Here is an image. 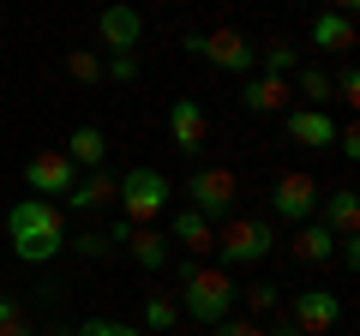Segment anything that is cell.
Segmentation results:
<instances>
[{
	"label": "cell",
	"mask_w": 360,
	"mask_h": 336,
	"mask_svg": "<svg viewBox=\"0 0 360 336\" xmlns=\"http://www.w3.org/2000/svg\"><path fill=\"white\" fill-rule=\"evenodd\" d=\"M336 259H342L348 271H354V264H360V240H354V234H348V240H336Z\"/></svg>",
	"instance_id": "33"
},
{
	"label": "cell",
	"mask_w": 360,
	"mask_h": 336,
	"mask_svg": "<svg viewBox=\"0 0 360 336\" xmlns=\"http://www.w3.org/2000/svg\"><path fill=\"white\" fill-rule=\"evenodd\" d=\"M72 336H150V330H132V324H115V318H84Z\"/></svg>",
	"instance_id": "27"
},
{
	"label": "cell",
	"mask_w": 360,
	"mask_h": 336,
	"mask_svg": "<svg viewBox=\"0 0 360 336\" xmlns=\"http://www.w3.org/2000/svg\"><path fill=\"white\" fill-rule=\"evenodd\" d=\"M66 72H72L78 84H103V54H90V49L66 54Z\"/></svg>",
	"instance_id": "25"
},
{
	"label": "cell",
	"mask_w": 360,
	"mask_h": 336,
	"mask_svg": "<svg viewBox=\"0 0 360 336\" xmlns=\"http://www.w3.org/2000/svg\"><path fill=\"white\" fill-rule=\"evenodd\" d=\"M336 150H342L348 162H360V127H336Z\"/></svg>",
	"instance_id": "31"
},
{
	"label": "cell",
	"mask_w": 360,
	"mask_h": 336,
	"mask_svg": "<svg viewBox=\"0 0 360 336\" xmlns=\"http://www.w3.org/2000/svg\"><path fill=\"white\" fill-rule=\"evenodd\" d=\"M295 259H300V264H330V259H336V234L324 228L319 217H312V222H295Z\"/></svg>",
	"instance_id": "16"
},
{
	"label": "cell",
	"mask_w": 360,
	"mask_h": 336,
	"mask_svg": "<svg viewBox=\"0 0 360 336\" xmlns=\"http://www.w3.org/2000/svg\"><path fill=\"white\" fill-rule=\"evenodd\" d=\"M66 246H72L78 259H108V252H115V240H108L103 228H78V234H66Z\"/></svg>",
	"instance_id": "24"
},
{
	"label": "cell",
	"mask_w": 360,
	"mask_h": 336,
	"mask_svg": "<svg viewBox=\"0 0 360 336\" xmlns=\"http://www.w3.org/2000/svg\"><path fill=\"white\" fill-rule=\"evenodd\" d=\"M168 138H174L180 156H198V150H205L210 115H205V103H198V96H174V103H168Z\"/></svg>",
	"instance_id": "10"
},
{
	"label": "cell",
	"mask_w": 360,
	"mask_h": 336,
	"mask_svg": "<svg viewBox=\"0 0 360 336\" xmlns=\"http://www.w3.org/2000/svg\"><path fill=\"white\" fill-rule=\"evenodd\" d=\"M283 132L295 144H307V150H324V144H336V120H330V108H283Z\"/></svg>",
	"instance_id": "11"
},
{
	"label": "cell",
	"mask_w": 360,
	"mask_h": 336,
	"mask_svg": "<svg viewBox=\"0 0 360 336\" xmlns=\"http://www.w3.org/2000/svg\"><path fill=\"white\" fill-rule=\"evenodd\" d=\"M18 318H25V300H18V295H0V330L18 324Z\"/></svg>",
	"instance_id": "32"
},
{
	"label": "cell",
	"mask_w": 360,
	"mask_h": 336,
	"mask_svg": "<svg viewBox=\"0 0 360 336\" xmlns=\"http://www.w3.org/2000/svg\"><path fill=\"white\" fill-rule=\"evenodd\" d=\"M0 336H37V324H30V318H18V324H6Z\"/></svg>",
	"instance_id": "34"
},
{
	"label": "cell",
	"mask_w": 360,
	"mask_h": 336,
	"mask_svg": "<svg viewBox=\"0 0 360 336\" xmlns=\"http://www.w3.org/2000/svg\"><path fill=\"white\" fill-rule=\"evenodd\" d=\"M234 300H240V283H234L222 264L180 259V300H174V306H186V318L217 324V318H229V312H234Z\"/></svg>",
	"instance_id": "2"
},
{
	"label": "cell",
	"mask_w": 360,
	"mask_h": 336,
	"mask_svg": "<svg viewBox=\"0 0 360 336\" xmlns=\"http://www.w3.org/2000/svg\"><path fill=\"white\" fill-rule=\"evenodd\" d=\"M288 96H295V91H288L283 78H246L240 103H246V115H283Z\"/></svg>",
	"instance_id": "19"
},
{
	"label": "cell",
	"mask_w": 360,
	"mask_h": 336,
	"mask_svg": "<svg viewBox=\"0 0 360 336\" xmlns=\"http://www.w3.org/2000/svg\"><path fill=\"white\" fill-rule=\"evenodd\" d=\"M330 96H342V103H360V72H354V66H342V72L330 78Z\"/></svg>",
	"instance_id": "29"
},
{
	"label": "cell",
	"mask_w": 360,
	"mask_h": 336,
	"mask_svg": "<svg viewBox=\"0 0 360 336\" xmlns=\"http://www.w3.org/2000/svg\"><path fill=\"white\" fill-rule=\"evenodd\" d=\"M288 324L307 336H330L336 324H342V295L336 288H295V300H288Z\"/></svg>",
	"instance_id": "6"
},
{
	"label": "cell",
	"mask_w": 360,
	"mask_h": 336,
	"mask_svg": "<svg viewBox=\"0 0 360 336\" xmlns=\"http://www.w3.org/2000/svg\"><path fill=\"white\" fill-rule=\"evenodd\" d=\"M174 324H180V306H174V295H150V300H144V330H150V336L174 330Z\"/></svg>",
	"instance_id": "23"
},
{
	"label": "cell",
	"mask_w": 360,
	"mask_h": 336,
	"mask_svg": "<svg viewBox=\"0 0 360 336\" xmlns=\"http://www.w3.org/2000/svg\"><path fill=\"white\" fill-rule=\"evenodd\" d=\"M324 228L336 234V240H348V234H360V198H354V186H336L330 198H324Z\"/></svg>",
	"instance_id": "17"
},
{
	"label": "cell",
	"mask_w": 360,
	"mask_h": 336,
	"mask_svg": "<svg viewBox=\"0 0 360 336\" xmlns=\"http://www.w3.org/2000/svg\"><path fill=\"white\" fill-rule=\"evenodd\" d=\"M354 6L360 0H330V13H348V18H354Z\"/></svg>",
	"instance_id": "36"
},
{
	"label": "cell",
	"mask_w": 360,
	"mask_h": 336,
	"mask_svg": "<svg viewBox=\"0 0 360 336\" xmlns=\"http://www.w3.org/2000/svg\"><path fill=\"white\" fill-rule=\"evenodd\" d=\"M132 252V264L139 271H168V259H174V246H168V234H156V228H132L127 240H120Z\"/></svg>",
	"instance_id": "14"
},
{
	"label": "cell",
	"mask_w": 360,
	"mask_h": 336,
	"mask_svg": "<svg viewBox=\"0 0 360 336\" xmlns=\"http://www.w3.org/2000/svg\"><path fill=\"white\" fill-rule=\"evenodd\" d=\"M210 240L222 252V271H234V264H264L276 252V222L270 217H229L222 234H210Z\"/></svg>",
	"instance_id": "3"
},
{
	"label": "cell",
	"mask_w": 360,
	"mask_h": 336,
	"mask_svg": "<svg viewBox=\"0 0 360 336\" xmlns=\"http://www.w3.org/2000/svg\"><path fill=\"white\" fill-rule=\"evenodd\" d=\"M66 210L54 198H18L6 210V240H13V259L18 264H54L66 252Z\"/></svg>",
	"instance_id": "1"
},
{
	"label": "cell",
	"mask_w": 360,
	"mask_h": 336,
	"mask_svg": "<svg viewBox=\"0 0 360 336\" xmlns=\"http://www.w3.org/2000/svg\"><path fill=\"white\" fill-rule=\"evenodd\" d=\"M103 78H115V84H132V78H139V54H108V60H103Z\"/></svg>",
	"instance_id": "28"
},
{
	"label": "cell",
	"mask_w": 360,
	"mask_h": 336,
	"mask_svg": "<svg viewBox=\"0 0 360 336\" xmlns=\"http://www.w3.org/2000/svg\"><path fill=\"white\" fill-rule=\"evenodd\" d=\"M96 37H103L108 54H139V42H144L139 6H132V0H108L103 13H96Z\"/></svg>",
	"instance_id": "8"
},
{
	"label": "cell",
	"mask_w": 360,
	"mask_h": 336,
	"mask_svg": "<svg viewBox=\"0 0 360 336\" xmlns=\"http://www.w3.org/2000/svg\"><path fill=\"white\" fill-rule=\"evenodd\" d=\"M72 181H78V168H72V156H66V150H42V156H30V162H25L30 198H66V193H72Z\"/></svg>",
	"instance_id": "9"
},
{
	"label": "cell",
	"mask_w": 360,
	"mask_h": 336,
	"mask_svg": "<svg viewBox=\"0 0 360 336\" xmlns=\"http://www.w3.org/2000/svg\"><path fill=\"white\" fill-rule=\"evenodd\" d=\"M115 205V174H103V168H90V174H78L72 193L60 198V210H72V217H96V210Z\"/></svg>",
	"instance_id": "12"
},
{
	"label": "cell",
	"mask_w": 360,
	"mask_h": 336,
	"mask_svg": "<svg viewBox=\"0 0 360 336\" xmlns=\"http://www.w3.org/2000/svg\"><path fill=\"white\" fill-rule=\"evenodd\" d=\"M258 60H264V78H283V72H295V66H300V49L276 37V42H264V49H258Z\"/></svg>",
	"instance_id": "22"
},
{
	"label": "cell",
	"mask_w": 360,
	"mask_h": 336,
	"mask_svg": "<svg viewBox=\"0 0 360 336\" xmlns=\"http://www.w3.org/2000/svg\"><path fill=\"white\" fill-rule=\"evenodd\" d=\"M180 193H186V205H193L205 222H229L234 217V198H240V181H234L229 168H193Z\"/></svg>",
	"instance_id": "5"
},
{
	"label": "cell",
	"mask_w": 360,
	"mask_h": 336,
	"mask_svg": "<svg viewBox=\"0 0 360 336\" xmlns=\"http://www.w3.org/2000/svg\"><path fill=\"white\" fill-rule=\"evenodd\" d=\"M42 336H72V330H66V324H49V330H42Z\"/></svg>",
	"instance_id": "37"
},
{
	"label": "cell",
	"mask_w": 360,
	"mask_h": 336,
	"mask_svg": "<svg viewBox=\"0 0 360 336\" xmlns=\"http://www.w3.org/2000/svg\"><path fill=\"white\" fill-rule=\"evenodd\" d=\"M115 198H120V210H127L132 228H150V222L168 210V174L150 168V162H139V168H127V174L115 181Z\"/></svg>",
	"instance_id": "4"
},
{
	"label": "cell",
	"mask_w": 360,
	"mask_h": 336,
	"mask_svg": "<svg viewBox=\"0 0 360 336\" xmlns=\"http://www.w3.org/2000/svg\"><path fill=\"white\" fill-rule=\"evenodd\" d=\"M312 49H324V54H348V49H354V18L324 6V13L312 18Z\"/></svg>",
	"instance_id": "15"
},
{
	"label": "cell",
	"mask_w": 360,
	"mask_h": 336,
	"mask_svg": "<svg viewBox=\"0 0 360 336\" xmlns=\"http://www.w3.org/2000/svg\"><path fill=\"white\" fill-rule=\"evenodd\" d=\"M240 300L252 312H276V283H240Z\"/></svg>",
	"instance_id": "26"
},
{
	"label": "cell",
	"mask_w": 360,
	"mask_h": 336,
	"mask_svg": "<svg viewBox=\"0 0 360 336\" xmlns=\"http://www.w3.org/2000/svg\"><path fill=\"white\" fill-rule=\"evenodd\" d=\"M168 240H180L186 252H210V246H217V240H210V222L198 217L193 205H180L174 217H168Z\"/></svg>",
	"instance_id": "20"
},
{
	"label": "cell",
	"mask_w": 360,
	"mask_h": 336,
	"mask_svg": "<svg viewBox=\"0 0 360 336\" xmlns=\"http://www.w3.org/2000/svg\"><path fill=\"white\" fill-rule=\"evenodd\" d=\"M295 91L307 96V108H324L330 103V72L324 66H295Z\"/></svg>",
	"instance_id": "21"
},
{
	"label": "cell",
	"mask_w": 360,
	"mask_h": 336,
	"mask_svg": "<svg viewBox=\"0 0 360 336\" xmlns=\"http://www.w3.org/2000/svg\"><path fill=\"white\" fill-rule=\"evenodd\" d=\"M66 156H72V168H103L108 162V138H103V127H72L66 132Z\"/></svg>",
	"instance_id": "18"
},
{
	"label": "cell",
	"mask_w": 360,
	"mask_h": 336,
	"mask_svg": "<svg viewBox=\"0 0 360 336\" xmlns=\"http://www.w3.org/2000/svg\"><path fill=\"white\" fill-rule=\"evenodd\" d=\"M270 210H276V222H312L319 217V181L312 174H276V186H270Z\"/></svg>",
	"instance_id": "7"
},
{
	"label": "cell",
	"mask_w": 360,
	"mask_h": 336,
	"mask_svg": "<svg viewBox=\"0 0 360 336\" xmlns=\"http://www.w3.org/2000/svg\"><path fill=\"white\" fill-rule=\"evenodd\" d=\"M205 60H210V66H222V72H252L258 49L240 37V30L222 25V30H210V37H205Z\"/></svg>",
	"instance_id": "13"
},
{
	"label": "cell",
	"mask_w": 360,
	"mask_h": 336,
	"mask_svg": "<svg viewBox=\"0 0 360 336\" xmlns=\"http://www.w3.org/2000/svg\"><path fill=\"white\" fill-rule=\"evenodd\" d=\"M210 336H264V330H258L252 318H234V312H229V318H217V324H210Z\"/></svg>",
	"instance_id": "30"
},
{
	"label": "cell",
	"mask_w": 360,
	"mask_h": 336,
	"mask_svg": "<svg viewBox=\"0 0 360 336\" xmlns=\"http://www.w3.org/2000/svg\"><path fill=\"white\" fill-rule=\"evenodd\" d=\"M264 336H307V330H295V324L283 318V324H276V330H264Z\"/></svg>",
	"instance_id": "35"
}]
</instances>
